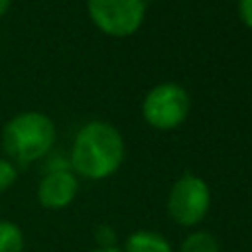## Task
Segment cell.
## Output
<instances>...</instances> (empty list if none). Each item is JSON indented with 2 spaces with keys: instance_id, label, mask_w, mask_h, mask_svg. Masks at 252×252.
Masks as SVG:
<instances>
[{
  "instance_id": "cell-9",
  "label": "cell",
  "mask_w": 252,
  "mask_h": 252,
  "mask_svg": "<svg viewBox=\"0 0 252 252\" xmlns=\"http://www.w3.org/2000/svg\"><path fill=\"white\" fill-rule=\"evenodd\" d=\"M24 230L12 220H0V252H24Z\"/></svg>"
},
{
  "instance_id": "cell-11",
  "label": "cell",
  "mask_w": 252,
  "mask_h": 252,
  "mask_svg": "<svg viewBox=\"0 0 252 252\" xmlns=\"http://www.w3.org/2000/svg\"><path fill=\"white\" fill-rule=\"evenodd\" d=\"M94 242H96V248H112V246H116L118 244L116 230L110 224H98L94 228Z\"/></svg>"
},
{
  "instance_id": "cell-1",
  "label": "cell",
  "mask_w": 252,
  "mask_h": 252,
  "mask_svg": "<svg viewBox=\"0 0 252 252\" xmlns=\"http://www.w3.org/2000/svg\"><path fill=\"white\" fill-rule=\"evenodd\" d=\"M124 161L122 134L104 120H91L75 134L69 163L75 175L100 181L118 171Z\"/></svg>"
},
{
  "instance_id": "cell-14",
  "label": "cell",
  "mask_w": 252,
  "mask_h": 252,
  "mask_svg": "<svg viewBox=\"0 0 252 252\" xmlns=\"http://www.w3.org/2000/svg\"><path fill=\"white\" fill-rule=\"evenodd\" d=\"M89 252H122V248H118V246H112V248H93Z\"/></svg>"
},
{
  "instance_id": "cell-15",
  "label": "cell",
  "mask_w": 252,
  "mask_h": 252,
  "mask_svg": "<svg viewBox=\"0 0 252 252\" xmlns=\"http://www.w3.org/2000/svg\"><path fill=\"white\" fill-rule=\"evenodd\" d=\"M144 2H146V0H144Z\"/></svg>"
},
{
  "instance_id": "cell-6",
  "label": "cell",
  "mask_w": 252,
  "mask_h": 252,
  "mask_svg": "<svg viewBox=\"0 0 252 252\" xmlns=\"http://www.w3.org/2000/svg\"><path fill=\"white\" fill-rule=\"evenodd\" d=\"M79 193V177L71 169L45 171L37 185V201L43 209L61 211L69 207Z\"/></svg>"
},
{
  "instance_id": "cell-4",
  "label": "cell",
  "mask_w": 252,
  "mask_h": 252,
  "mask_svg": "<svg viewBox=\"0 0 252 252\" xmlns=\"http://www.w3.org/2000/svg\"><path fill=\"white\" fill-rule=\"evenodd\" d=\"M211 209V189L195 173H183L169 189L167 213L179 226H197Z\"/></svg>"
},
{
  "instance_id": "cell-8",
  "label": "cell",
  "mask_w": 252,
  "mask_h": 252,
  "mask_svg": "<svg viewBox=\"0 0 252 252\" xmlns=\"http://www.w3.org/2000/svg\"><path fill=\"white\" fill-rule=\"evenodd\" d=\"M179 252H220V244L211 232L195 230L183 238Z\"/></svg>"
},
{
  "instance_id": "cell-7",
  "label": "cell",
  "mask_w": 252,
  "mask_h": 252,
  "mask_svg": "<svg viewBox=\"0 0 252 252\" xmlns=\"http://www.w3.org/2000/svg\"><path fill=\"white\" fill-rule=\"evenodd\" d=\"M122 252H173V248L163 234L156 230L140 228L126 236Z\"/></svg>"
},
{
  "instance_id": "cell-12",
  "label": "cell",
  "mask_w": 252,
  "mask_h": 252,
  "mask_svg": "<svg viewBox=\"0 0 252 252\" xmlns=\"http://www.w3.org/2000/svg\"><path fill=\"white\" fill-rule=\"evenodd\" d=\"M236 10H238V16H240L242 24L252 28V0H238Z\"/></svg>"
},
{
  "instance_id": "cell-5",
  "label": "cell",
  "mask_w": 252,
  "mask_h": 252,
  "mask_svg": "<svg viewBox=\"0 0 252 252\" xmlns=\"http://www.w3.org/2000/svg\"><path fill=\"white\" fill-rule=\"evenodd\" d=\"M93 24L106 35L126 37L140 30L146 16L144 0H87Z\"/></svg>"
},
{
  "instance_id": "cell-3",
  "label": "cell",
  "mask_w": 252,
  "mask_h": 252,
  "mask_svg": "<svg viewBox=\"0 0 252 252\" xmlns=\"http://www.w3.org/2000/svg\"><path fill=\"white\" fill-rule=\"evenodd\" d=\"M191 110L187 91L177 83H159L142 100V116L156 130H173L185 122Z\"/></svg>"
},
{
  "instance_id": "cell-2",
  "label": "cell",
  "mask_w": 252,
  "mask_h": 252,
  "mask_svg": "<svg viewBox=\"0 0 252 252\" xmlns=\"http://www.w3.org/2000/svg\"><path fill=\"white\" fill-rule=\"evenodd\" d=\"M55 144L53 120L37 110H26L10 118L2 128V150L16 167L30 165L49 156Z\"/></svg>"
},
{
  "instance_id": "cell-13",
  "label": "cell",
  "mask_w": 252,
  "mask_h": 252,
  "mask_svg": "<svg viewBox=\"0 0 252 252\" xmlns=\"http://www.w3.org/2000/svg\"><path fill=\"white\" fill-rule=\"evenodd\" d=\"M10 4H12V0H0V18H2V16L8 12Z\"/></svg>"
},
{
  "instance_id": "cell-10",
  "label": "cell",
  "mask_w": 252,
  "mask_h": 252,
  "mask_svg": "<svg viewBox=\"0 0 252 252\" xmlns=\"http://www.w3.org/2000/svg\"><path fill=\"white\" fill-rule=\"evenodd\" d=\"M18 179V167L8 159L0 158V193L8 191Z\"/></svg>"
}]
</instances>
